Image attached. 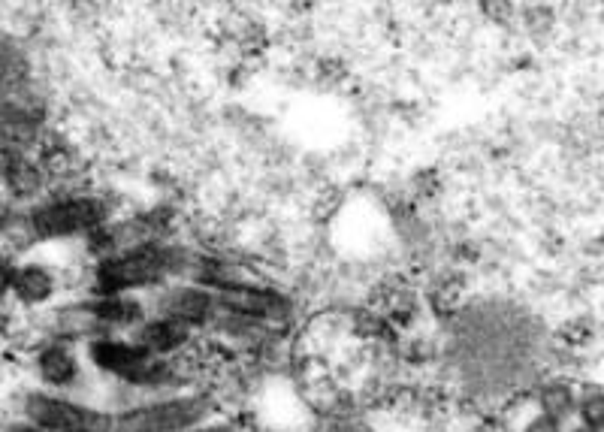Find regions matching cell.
Wrapping results in <instances>:
<instances>
[{"instance_id": "cell-11", "label": "cell", "mask_w": 604, "mask_h": 432, "mask_svg": "<svg viewBox=\"0 0 604 432\" xmlns=\"http://www.w3.org/2000/svg\"><path fill=\"white\" fill-rule=\"evenodd\" d=\"M13 291L25 300V303H43L52 297L55 281L43 266H25L13 275Z\"/></svg>"}, {"instance_id": "cell-12", "label": "cell", "mask_w": 604, "mask_h": 432, "mask_svg": "<svg viewBox=\"0 0 604 432\" xmlns=\"http://www.w3.org/2000/svg\"><path fill=\"white\" fill-rule=\"evenodd\" d=\"M538 405H541V414L556 417V420L562 423L565 417H571V414L577 411V396H574L571 384H565V381H550V384H544V390H541V396H538Z\"/></svg>"}, {"instance_id": "cell-3", "label": "cell", "mask_w": 604, "mask_h": 432, "mask_svg": "<svg viewBox=\"0 0 604 432\" xmlns=\"http://www.w3.org/2000/svg\"><path fill=\"white\" fill-rule=\"evenodd\" d=\"M91 363L106 372L115 375L127 384H139V387H155L161 381H167L170 366L164 357H151L145 348L133 345V342H118V339H97L88 348Z\"/></svg>"}, {"instance_id": "cell-2", "label": "cell", "mask_w": 604, "mask_h": 432, "mask_svg": "<svg viewBox=\"0 0 604 432\" xmlns=\"http://www.w3.org/2000/svg\"><path fill=\"white\" fill-rule=\"evenodd\" d=\"M209 399L203 396H179V399H161L151 405H136L124 411L112 432H185L191 426H200L209 417Z\"/></svg>"}, {"instance_id": "cell-7", "label": "cell", "mask_w": 604, "mask_h": 432, "mask_svg": "<svg viewBox=\"0 0 604 432\" xmlns=\"http://www.w3.org/2000/svg\"><path fill=\"white\" fill-rule=\"evenodd\" d=\"M215 306H218L215 297L209 291H203V287H176V291H170L164 300L167 318H176L188 327L206 324L212 318Z\"/></svg>"}, {"instance_id": "cell-15", "label": "cell", "mask_w": 604, "mask_h": 432, "mask_svg": "<svg viewBox=\"0 0 604 432\" xmlns=\"http://www.w3.org/2000/svg\"><path fill=\"white\" fill-rule=\"evenodd\" d=\"M13 275H16V272H13L4 260H0V294H4L7 287H13Z\"/></svg>"}, {"instance_id": "cell-1", "label": "cell", "mask_w": 604, "mask_h": 432, "mask_svg": "<svg viewBox=\"0 0 604 432\" xmlns=\"http://www.w3.org/2000/svg\"><path fill=\"white\" fill-rule=\"evenodd\" d=\"M179 260H182L179 251L161 245L127 248L121 254L106 257L97 266V287L103 291V297H115L124 291H136V287L158 284L182 266Z\"/></svg>"}, {"instance_id": "cell-10", "label": "cell", "mask_w": 604, "mask_h": 432, "mask_svg": "<svg viewBox=\"0 0 604 432\" xmlns=\"http://www.w3.org/2000/svg\"><path fill=\"white\" fill-rule=\"evenodd\" d=\"M37 363H40L43 381H49V384H55V387H64V384L76 381V375H79V363H76V357H73L64 345L46 348Z\"/></svg>"}, {"instance_id": "cell-13", "label": "cell", "mask_w": 604, "mask_h": 432, "mask_svg": "<svg viewBox=\"0 0 604 432\" xmlns=\"http://www.w3.org/2000/svg\"><path fill=\"white\" fill-rule=\"evenodd\" d=\"M577 414L583 426L604 432V390H586L577 399Z\"/></svg>"}, {"instance_id": "cell-6", "label": "cell", "mask_w": 604, "mask_h": 432, "mask_svg": "<svg viewBox=\"0 0 604 432\" xmlns=\"http://www.w3.org/2000/svg\"><path fill=\"white\" fill-rule=\"evenodd\" d=\"M215 303L224 312L257 318V321H275V318L287 315V300L281 294L266 291V287H251V284H239V287H230V291H221L215 297Z\"/></svg>"}, {"instance_id": "cell-18", "label": "cell", "mask_w": 604, "mask_h": 432, "mask_svg": "<svg viewBox=\"0 0 604 432\" xmlns=\"http://www.w3.org/2000/svg\"><path fill=\"white\" fill-rule=\"evenodd\" d=\"M571 432H598V429H589V426H583V423H580V426H574Z\"/></svg>"}, {"instance_id": "cell-17", "label": "cell", "mask_w": 604, "mask_h": 432, "mask_svg": "<svg viewBox=\"0 0 604 432\" xmlns=\"http://www.w3.org/2000/svg\"><path fill=\"white\" fill-rule=\"evenodd\" d=\"M10 432H43L40 426H13Z\"/></svg>"}, {"instance_id": "cell-8", "label": "cell", "mask_w": 604, "mask_h": 432, "mask_svg": "<svg viewBox=\"0 0 604 432\" xmlns=\"http://www.w3.org/2000/svg\"><path fill=\"white\" fill-rule=\"evenodd\" d=\"M191 339V327L176 321V318H161V321H151L139 330V348H145L151 357H167L176 354L179 348H185Z\"/></svg>"}, {"instance_id": "cell-9", "label": "cell", "mask_w": 604, "mask_h": 432, "mask_svg": "<svg viewBox=\"0 0 604 432\" xmlns=\"http://www.w3.org/2000/svg\"><path fill=\"white\" fill-rule=\"evenodd\" d=\"M100 324H112V327H130L142 318V306L124 294H115V297H103L97 300L91 309H88Z\"/></svg>"}, {"instance_id": "cell-16", "label": "cell", "mask_w": 604, "mask_h": 432, "mask_svg": "<svg viewBox=\"0 0 604 432\" xmlns=\"http://www.w3.org/2000/svg\"><path fill=\"white\" fill-rule=\"evenodd\" d=\"M185 432H233V429H227V426H191V429H185Z\"/></svg>"}, {"instance_id": "cell-4", "label": "cell", "mask_w": 604, "mask_h": 432, "mask_svg": "<svg viewBox=\"0 0 604 432\" xmlns=\"http://www.w3.org/2000/svg\"><path fill=\"white\" fill-rule=\"evenodd\" d=\"M25 411L34 426L52 429V432H112L115 426V420L106 411L88 408L61 396H49V393H31L25 402Z\"/></svg>"}, {"instance_id": "cell-14", "label": "cell", "mask_w": 604, "mask_h": 432, "mask_svg": "<svg viewBox=\"0 0 604 432\" xmlns=\"http://www.w3.org/2000/svg\"><path fill=\"white\" fill-rule=\"evenodd\" d=\"M523 432H562V423L556 417H547V414H535Z\"/></svg>"}, {"instance_id": "cell-5", "label": "cell", "mask_w": 604, "mask_h": 432, "mask_svg": "<svg viewBox=\"0 0 604 432\" xmlns=\"http://www.w3.org/2000/svg\"><path fill=\"white\" fill-rule=\"evenodd\" d=\"M103 218H106V212L97 200H88V197L61 200V203H52L34 215V230L46 239L73 236V233H85V230L100 227Z\"/></svg>"}]
</instances>
